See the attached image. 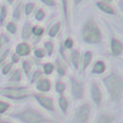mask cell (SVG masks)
<instances>
[{
  "mask_svg": "<svg viewBox=\"0 0 123 123\" xmlns=\"http://www.w3.org/2000/svg\"><path fill=\"white\" fill-rule=\"evenodd\" d=\"M19 60H21V57H19L16 53H14L12 55V62H11V63H12V64H17L19 62Z\"/></svg>",
  "mask_w": 123,
  "mask_h": 123,
  "instance_id": "40",
  "label": "cell"
},
{
  "mask_svg": "<svg viewBox=\"0 0 123 123\" xmlns=\"http://www.w3.org/2000/svg\"><path fill=\"white\" fill-rule=\"evenodd\" d=\"M27 87L24 85H6L0 89V92L2 93H22L25 92Z\"/></svg>",
  "mask_w": 123,
  "mask_h": 123,
  "instance_id": "8",
  "label": "cell"
},
{
  "mask_svg": "<svg viewBox=\"0 0 123 123\" xmlns=\"http://www.w3.org/2000/svg\"><path fill=\"white\" fill-rule=\"evenodd\" d=\"M32 96H34L35 99L39 103V105H41L44 109L51 111V112H55L54 103H53V99H52L51 97L43 96V95H41V94H32Z\"/></svg>",
  "mask_w": 123,
  "mask_h": 123,
  "instance_id": "4",
  "label": "cell"
},
{
  "mask_svg": "<svg viewBox=\"0 0 123 123\" xmlns=\"http://www.w3.org/2000/svg\"><path fill=\"white\" fill-rule=\"evenodd\" d=\"M123 51V43L120 40L116 38L111 39V52H112V55L118 56L122 53Z\"/></svg>",
  "mask_w": 123,
  "mask_h": 123,
  "instance_id": "10",
  "label": "cell"
},
{
  "mask_svg": "<svg viewBox=\"0 0 123 123\" xmlns=\"http://www.w3.org/2000/svg\"><path fill=\"white\" fill-rule=\"evenodd\" d=\"M71 80V93L76 99H81L83 98V93H84V86L81 82H79L76 79H70Z\"/></svg>",
  "mask_w": 123,
  "mask_h": 123,
  "instance_id": "6",
  "label": "cell"
},
{
  "mask_svg": "<svg viewBox=\"0 0 123 123\" xmlns=\"http://www.w3.org/2000/svg\"><path fill=\"white\" fill-rule=\"evenodd\" d=\"M10 108V104L3 100H0V115H4Z\"/></svg>",
  "mask_w": 123,
  "mask_h": 123,
  "instance_id": "26",
  "label": "cell"
},
{
  "mask_svg": "<svg viewBox=\"0 0 123 123\" xmlns=\"http://www.w3.org/2000/svg\"><path fill=\"white\" fill-rule=\"evenodd\" d=\"M83 40L90 44H96L102 41V31L93 18H90L83 27Z\"/></svg>",
  "mask_w": 123,
  "mask_h": 123,
  "instance_id": "3",
  "label": "cell"
},
{
  "mask_svg": "<svg viewBox=\"0 0 123 123\" xmlns=\"http://www.w3.org/2000/svg\"><path fill=\"white\" fill-rule=\"evenodd\" d=\"M53 71H54V66L52 65V64L48 63L43 66V72H44L45 74H51Z\"/></svg>",
  "mask_w": 123,
  "mask_h": 123,
  "instance_id": "31",
  "label": "cell"
},
{
  "mask_svg": "<svg viewBox=\"0 0 123 123\" xmlns=\"http://www.w3.org/2000/svg\"><path fill=\"white\" fill-rule=\"evenodd\" d=\"M58 104H60V107H61L62 111L66 115V113H67V109H68V100H67V98H66L65 96L61 95L60 99H58Z\"/></svg>",
  "mask_w": 123,
  "mask_h": 123,
  "instance_id": "19",
  "label": "cell"
},
{
  "mask_svg": "<svg viewBox=\"0 0 123 123\" xmlns=\"http://www.w3.org/2000/svg\"><path fill=\"white\" fill-rule=\"evenodd\" d=\"M97 6L105 13H108V14H111V15H115L116 14V11L113 10V8L108 3V2H105V1H97L96 2Z\"/></svg>",
  "mask_w": 123,
  "mask_h": 123,
  "instance_id": "12",
  "label": "cell"
},
{
  "mask_svg": "<svg viewBox=\"0 0 123 123\" xmlns=\"http://www.w3.org/2000/svg\"><path fill=\"white\" fill-rule=\"evenodd\" d=\"M12 68H13V64H12V63L6 64V65L2 67V69H1L2 74H3V76H6V74H9V72L12 70Z\"/></svg>",
  "mask_w": 123,
  "mask_h": 123,
  "instance_id": "30",
  "label": "cell"
},
{
  "mask_svg": "<svg viewBox=\"0 0 123 123\" xmlns=\"http://www.w3.org/2000/svg\"><path fill=\"white\" fill-rule=\"evenodd\" d=\"M0 95L9 98V99L19 100V99H24V98L28 97L30 94L26 93V92H22V93H2V92H0Z\"/></svg>",
  "mask_w": 123,
  "mask_h": 123,
  "instance_id": "11",
  "label": "cell"
},
{
  "mask_svg": "<svg viewBox=\"0 0 123 123\" xmlns=\"http://www.w3.org/2000/svg\"><path fill=\"white\" fill-rule=\"evenodd\" d=\"M92 98H93L94 103L96 104V106H99L102 103V91H100L99 86L97 85V83L94 82L92 84Z\"/></svg>",
  "mask_w": 123,
  "mask_h": 123,
  "instance_id": "7",
  "label": "cell"
},
{
  "mask_svg": "<svg viewBox=\"0 0 123 123\" xmlns=\"http://www.w3.org/2000/svg\"><path fill=\"white\" fill-rule=\"evenodd\" d=\"M44 4H47V6H54L56 4L55 1H42Z\"/></svg>",
  "mask_w": 123,
  "mask_h": 123,
  "instance_id": "41",
  "label": "cell"
},
{
  "mask_svg": "<svg viewBox=\"0 0 123 123\" xmlns=\"http://www.w3.org/2000/svg\"><path fill=\"white\" fill-rule=\"evenodd\" d=\"M9 82H11V83H18V82H21L22 81V74H21V70L19 69H16L14 72L12 74V76L9 78Z\"/></svg>",
  "mask_w": 123,
  "mask_h": 123,
  "instance_id": "16",
  "label": "cell"
},
{
  "mask_svg": "<svg viewBox=\"0 0 123 123\" xmlns=\"http://www.w3.org/2000/svg\"><path fill=\"white\" fill-rule=\"evenodd\" d=\"M42 76V71H41V70H36V71H35V74H32V78H31V80H30V82L31 83H34L35 81H37L38 80L39 78H40V77Z\"/></svg>",
  "mask_w": 123,
  "mask_h": 123,
  "instance_id": "36",
  "label": "cell"
},
{
  "mask_svg": "<svg viewBox=\"0 0 123 123\" xmlns=\"http://www.w3.org/2000/svg\"><path fill=\"white\" fill-rule=\"evenodd\" d=\"M6 16H8V9L6 6H0V26H3Z\"/></svg>",
  "mask_w": 123,
  "mask_h": 123,
  "instance_id": "20",
  "label": "cell"
},
{
  "mask_svg": "<svg viewBox=\"0 0 123 123\" xmlns=\"http://www.w3.org/2000/svg\"><path fill=\"white\" fill-rule=\"evenodd\" d=\"M23 70H24V72H25L26 76H29L30 70H31V64H30V62L24 61V63H23Z\"/></svg>",
  "mask_w": 123,
  "mask_h": 123,
  "instance_id": "29",
  "label": "cell"
},
{
  "mask_svg": "<svg viewBox=\"0 0 123 123\" xmlns=\"http://www.w3.org/2000/svg\"><path fill=\"white\" fill-rule=\"evenodd\" d=\"M6 30L12 35H15L16 31H17V26H16V24L13 23V22H9V23H6Z\"/></svg>",
  "mask_w": 123,
  "mask_h": 123,
  "instance_id": "24",
  "label": "cell"
},
{
  "mask_svg": "<svg viewBox=\"0 0 123 123\" xmlns=\"http://www.w3.org/2000/svg\"><path fill=\"white\" fill-rule=\"evenodd\" d=\"M25 14L27 15H30L32 13V11L35 10V2H27V3L25 4Z\"/></svg>",
  "mask_w": 123,
  "mask_h": 123,
  "instance_id": "25",
  "label": "cell"
},
{
  "mask_svg": "<svg viewBox=\"0 0 123 123\" xmlns=\"http://www.w3.org/2000/svg\"><path fill=\"white\" fill-rule=\"evenodd\" d=\"M11 118L17 119L19 121L24 122V123H45V122H50V120H48L42 113H40L38 110L34 108H27L19 110L15 113H10Z\"/></svg>",
  "mask_w": 123,
  "mask_h": 123,
  "instance_id": "2",
  "label": "cell"
},
{
  "mask_svg": "<svg viewBox=\"0 0 123 123\" xmlns=\"http://www.w3.org/2000/svg\"><path fill=\"white\" fill-rule=\"evenodd\" d=\"M119 4H120V8H121V10L123 11V1H120Z\"/></svg>",
  "mask_w": 123,
  "mask_h": 123,
  "instance_id": "43",
  "label": "cell"
},
{
  "mask_svg": "<svg viewBox=\"0 0 123 123\" xmlns=\"http://www.w3.org/2000/svg\"><path fill=\"white\" fill-rule=\"evenodd\" d=\"M43 31H44V29H43L42 27H40V26H32L31 34H34L35 36H37V37L42 36Z\"/></svg>",
  "mask_w": 123,
  "mask_h": 123,
  "instance_id": "27",
  "label": "cell"
},
{
  "mask_svg": "<svg viewBox=\"0 0 123 123\" xmlns=\"http://www.w3.org/2000/svg\"><path fill=\"white\" fill-rule=\"evenodd\" d=\"M92 57H93V55H92V52L86 51L84 53V56H83V70H85L87 67H89V65L91 64Z\"/></svg>",
  "mask_w": 123,
  "mask_h": 123,
  "instance_id": "18",
  "label": "cell"
},
{
  "mask_svg": "<svg viewBox=\"0 0 123 123\" xmlns=\"http://www.w3.org/2000/svg\"><path fill=\"white\" fill-rule=\"evenodd\" d=\"M0 123H11V122L6 121V120H4V119H0Z\"/></svg>",
  "mask_w": 123,
  "mask_h": 123,
  "instance_id": "42",
  "label": "cell"
},
{
  "mask_svg": "<svg viewBox=\"0 0 123 123\" xmlns=\"http://www.w3.org/2000/svg\"><path fill=\"white\" fill-rule=\"evenodd\" d=\"M104 83L111 98L115 102H120L123 96V80L121 77L111 74L104 78Z\"/></svg>",
  "mask_w": 123,
  "mask_h": 123,
  "instance_id": "1",
  "label": "cell"
},
{
  "mask_svg": "<svg viewBox=\"0 0 123 123\" xmlns=\"http://www.w3.org/2000/svg\"><path fill=\"white\" fill-rule=\"evenodd\" d=\"M34 54H35V56H36L37 58H43L44 57V51H43L42 49H36L34 51Z\"/></svg>",
  "mask_w": 123,
  "mask_h": 123,
  "instance_id": "37",
  "label": "cell"
},
{
  "mask_svg": "<svg viewBox=\"0 0 123 123\" xmlns=\"http://www.w3.org/2000/svg\"><path fill=\"white\" fill-rule=\"evenodd\" d=\"M60 28H61V23H56V24H54V25L51 27V29L49 30V36L51 37V38L55 37L56 35H57V32L60 31Z\"/></svg>",
  "mask_w": 123,
  "mask_h": 123,
  "instance_id": "22",
  "label": "cell"
},
{
  "mask_svg": "<svg viewBox=\"0 0 123 123\" xmlns=\"http://www.w3.org/2000/svg\"><path fill=\"white\" fill-rule=\"evenodd\" d=\"M9 42H10V38H9L4 32H1V34H0V52H1L2 48L6 44H8Z\"/></svg>",
  "mask_w": 123,
  "mask_h": 123,
  "instance_id": "23",
  "label": "cell"
},
{
  "mask_svg": "<svg viewBox=\"0 0 123 123\" xmlns=\"http://www.w3.org/2000/svg\"><path fill=\"white\" fill-rule=\"evenodd\" d=\"M92 71H93L94 74H103V72H105L106 71V65H105V63L103 61L96 62Z\"/></svg>",
  "mask_w": 123,
  "mask_h": 123,
  "instance_id": "15",
  "label": "cell"
},
{
  "mask_svg": "<svg viewBox=\"0 0 123 123\" xmlns=\"http://www.w3.org/2000/svg\"><path fill=\"white\" fill-rule=\"evenodd\" d=\"M56 70L58 71V74H60L61 76H64V74H66V69L64 68V66L61 64L60 61H56Z\"/></svg>",
  "mask_w": 123,
  "mask_h": 123,
  "instance_id": "34",
  "label": "cell"
},
{
  "mask_svg": "<svg viewBox=\"0 0 123 123\" xmlns=\"http://www.w3.org/2000/svg\"><path fill=\"white\" fill-rule=\"evenodd\" d=\"M64 45H65V48H67V49H71V48L74 47V40L70 38H67L65 40V42H64Z\"/></svg>",
  "mask_w": 123,
  "mask_h": 123,
  "instance_id": "39",
  "label": "cell"
},
{
  "mask_svg": "<svg viewBox=\"0 0 123 123\" xmlns=\"http://www.w3.org/2000/svg\"><path fill=\"white\" fill-rule=\"evenodd\" d=\"M9 54H10V49H6L2 52H0V65L6 60V57H8Z\"/></svg>",
  "mask_w": 123,
  "mask_h": 123,
  "instance_id": "32",
  "label": "cell"
},
{
  "mask_svg": "<svg viewBox=\"0 0 123 123\" xmlns=\"http://www.w3.org/2000/svg\"><path fill=\"white\" fill-rule=\"evenodd\" d=\"M55 90H56V92H57L58 94H63L64 92H65V90H66L65 83L61 82V81L56 82V84H55Z\"/></svg>",
  "mask_w": 123,
  "mask_h": 123,
  "instance_id": "28",
  "label": "cell"
},
{
  "mask_svg": "<svg viewBox=\"0 0 123 123\" xmlns=\"http://www.w3.org/2000/svg\"><path fill=\"white\" fill-rule=\"evenodd\" d=\"M15 53L21 57V56H27L30 53V45L26 42H22L18 43L16 45V49H15Z\"/></svg>",
  "mask_w": 123,
  "mask_h": 123,
  "instance_id": "9",
  "label": "cell"
},
{
  "mask_svg": "<svg viewBox=\"0 0 123 123\" xmlns=\"http://www.w3.org/2000/svg\"><path fill=\"white\" fill-rule=\"evenodd\" d=\"M19 16H21V6H16L14 10V12H13V17H14L15 19H17L18 21L19 19Z\"/></svg>",
  "mask_w": 123,
  "mask_h": 123,
  "instance_id": "38",
  "label": "cell"
},
{
  "mask_svg": "<svg viewBox=\"0 0 123 123\" xmlns=\"http://www.w3.org/2000/svg\"><path fill=\"white\" fill-rule=\"evenodd\" d=\"M90 112H91V108L87 104H84L78 109L76 115V121L79 123H87L90 118Z\"/></svg>",
  "mask_w": 123,
  "mask_h": 123,
  "instance_id": "5",
  "label": "cell"
},
{
  "mask_svg": "<svg viewBox=\"0 0 123 123\" xmlns=\"http://www.w3.org/2000/svg\"><path fill=\"white\" fill-rule=\"evenodd\" d=\"M115 120V117L110 115H103L100 116L99 120L97 121V123H112Z\"/></svg>",
  "mask_w": 123,
  "mask_h": 123,
  "instance_id": "21",
  "label": "cell"
},
{
  "mask_svg": "<svg viewBox=\"0 0 123 123\" xmlns=\"http://www.w3.org/2000/svg\"><path fill=\"white\" fill-rule=\"evenodd\" d=\"M44 16H45V14H44V12H43V10L42 9H39L38 11H37V13H36V15H35V18L37 19V21H42L43 18H44Z\"/></svg>",
  "mask_w": 123,
  "mask_h": 123,
  "instance_id": "35",
  "label": "cell"
},
{
  "mask_svg": "<svg viewBox=\"0 0 123 123\" xmlns=\"http://www.w3.org/2000/svg\"><path fill=\"white\" fill-rule=\"evenodd\" d=\"M31 29H32L31 23L26 22L24 27H23V30H22V37H23V39L27 40V39L30 38V36H31Z\"/></svg>",
  "mask_w": 123,
  "mask_h": 123,
  "instance_id": "14",
  "label": "cell"
},
{
  "mask_svg": "<svg viewBox=\"0 0 123 123\" xmlns=\"http://www.w3.org/2000/svg\"><path fill=\"white\" fill-rule=\"evenodd\" d=\"M36 87L40 92H49L51 90V81L49 79H41Z\"/></svg>",
  "mask_w": 123,
  "mask_h": 123,
  "instance_id": "13",
  "label": "cell"
},
{
  "mask_svg": "<svg viewBox=\"0 0 123 123\" xmlns=\"http://www.w3.org/2000/svg\"><path fill=\"white\" fill-rule=\"evenodd\" d=\"M44 48H45V50H47V52H48L49 55H52V54H53L54 45H53V43H52L51 41H47V42L44 43Z\"/></svg>",
  "mask_w": 123,
  "mask_h": 123,
  "instance_id": "33",
  "label": "cell"
},
{
  "mask_svg": "<svg viewBox=\"0 0 123 123\" xmlns=\"http://www.w3.org/2000/svg\"><path fill=\"white\" fill-rule=\"evenodd\" d=\"M71 62L74 66V69H78L79 64H80V53H79V51L74 50L71 52Z\"/></svg>",
  "mask_w": 123,
  "mask_h": 123,
  "instance_id": "17",
  "label": "cell"
}]
</instances>
